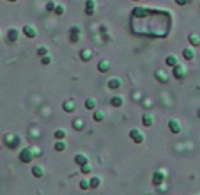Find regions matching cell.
Returning a JSON list of instances; mask_svg holds the SVG:
<instances>
[{"mask_svg":"<svg viewBox=\"0 0 200 195\" xmlns=\"http://www.w3.org/2000/svg\"><path fill=\"white\" fill-rule=\"evenodd\" d=\"M34 149H30V147H25L23 151L20 153V160L23 161V163H30L32 160H34Z\"/></svg>","mask_w":200,"mask_h":195,"instance_id":"6da1fadb","label":"cell"},{"mask_svg":"<svg viewBox=\"0 0 200 195\" xmlns=\"http://www.w3.org/2000/svg\"><path fill=\"white\" fill-rule=\"evenodd\" d=\"M18 144H20V136L18 135H5V146L9 149H14Z\"/></svg>","mask_w":200,"mask_h":195,"instance_id":"7a4b0ae2","label":"cell"},{"mask_svg":"<svg viewBox=\"0 0 200 195\" xmlns=\"http://www.w3.org/2000/svg\"><path fill=\"white\" fill-rule=\"evenodd\" d=\"M129 136H131V140H133L135 144H142V142H143V138H145L138 130H131V131H129Z\"/></svg>","mask_w":200,"mask_h":195,"instance_id":"3957f363","label":"cell"},{"mask_svg":"<svg viewBox=\"0 0 200 195\" xmlns=\"http://www.w3.org/2000/svg\"><path fill=\"white\" fill-rule=\"evenodd\" d=\"M165 181V170H158V172H154V176H152V184L154 186H158V184H161Z\"/></svg>","mask_w":200,"mask_h":195,"instance_id":"277c9868","label":"cell"},{"mask_svg":"<svg viewBox=\"0 0 200 195\" xmlns=\"http://www.w3.org/2000/svg\"><path fill=\"white\" fill-rule=\"evenodd\" d=\"M174 76L177 78V80H182V78L186 76V68H182V66L177 64V66L174 68Z\"/></svg>","mask_w":200,"mask_h":195,"instance_id":"5b68a950","label":"cell"},{"mask_svg":"<svg viewBox=\"0 0 200 195\" xmlns=\"http://www.w3.org/2000/svg\"><path fill=\"white\" fill-rule=\"evenodd\" d=\"M23 34H25L27 38H36V36H37V32H36V28H34L32 25H25V27H23Z\"/></svg>","mask_w":200,"mask_h":195,"instance_id":"8992f818","label":"cell"},{"mask_svg":"<svg viewBox=\"0 0 200 195\" xmlns=\"http://www.w3.org/2000/svg\"><path fill=\"white\" fill-rule=\"evenodd\" d=\"M98 69H99L101 73H106L108 69H110V60H106V58H103L98 62Z\"/></svg>","mask_w":200,"mask_h":195,"instance_id":"52a82bcc","label":"cell"},{"mask_svg":"<svg viewBox=\"0 0 200 195\" xmlns=\"http://www.w3.org/2000/svg\"><path fill=\"white\" fill-rule=\"evenodd\" d=\"M142 122H143V126L151 128V126H152V114H151V112H145V114L142 116Z\"/></svg>","mask_w":200,"mask_h":195,"instance_id":"ba28073f","label":"cell"},{"mask_svg":"<svg viewBox=\"0 0 200 195\" xmlns=\"http://www.w3.org/2000/svg\"><path fill=\"white\" fill-rule=\"evenodd\" d=\"M168 126H170V131H172V133H181V122L179 121L172 119V121L168 122Z\"/></svg>","mask_w":200,"mask_h":195,"instance_id":"9c48e42d","label":"cell"},{"mask_svg":"<svg viewBox=\"0 0 200 195\" xmlns=\"http://www.w3.org/2000/svg\"><path fill=\"white\" fill-rule=\"evenodd\" d=\"M75 163H76V165H87V163H89V158H87V156L85 154H76L75 156Z\"/></svg>","mask_w":200,"mask_h":195,"instance_id":"30bf717a","label":"cell"},{"mask_svg":"<svg viewBox=\"0 0 200 195\" xmlns=\"http://www.w3.org/2000/svg\"><path fill=\"white\" fill-rule=\"evenodd\" d=\"M62 108H64L66 112H73V110H75V101H73V99H66V101L62 103Z\"/></svg>","mask_w":200,"mask_h":195,"instance_id":"8fae6325","label":"cell"},{"mask_svg":"<svg viewBox=\"0 0 200 195\" xmlns=\"http://www.w3.org/2000/svg\"><path fill=\"white\" fill-rule=\"evenodd\" d=\"M108 87H110V89H119L120 80L119 78H110V80H108Z\"/></svg>","mask_w":200,"mask_h":195,"instance_id":"7c38bea8","label":"cell"},{"mask_svg":"<svg viewBox=\"0 0 200 195\" xmlns=\"http://www.w3.org/2000/svg\"><path fill=\"white\" fill-rule=\"evenodd\" d=\"M32 174L36 176V177H43L44 170H43V167H41V165H34V167H32Z\"/></svg>","mask_w":200,"mask_h":195,"instance_id":"4fadbf2b","label":"cell"},{"mask_svg":"<svg viewBox=\"0 0 200 195\" xmlns=\"http://www.w3.org/2000/svg\"><path fill=\"white\" fill-rule=\"evenodd\" d=\"M122 103H124L122 96H113V98H112V105H113V106H117V108H119V106H122Z\"/></svg>","mask_w":200,"mask_h":195,"instance_id":"5bb4252c","label":"cell"},{"mask_svg":"<svg viewBox=\"0 0 200 195\" xmlns=\"http://www.w3.org/2000/svg\"><path fill=\"white\" fill-rule=\"evenodd\" d=\"M190 43H191V44H193V46H199L200 44V38L199 36H197V34H190Z\"/></svg>","mask_w":200,"mask_h":195,"instance_id":"9a60e30c","label":"cell"},{"mask_svg":"<svg viewBox=\"0 0 200 195\" xmlns=\"http://www.w3.org/2000/svg\"><path fill=\"white\" fill-rule=\"evenodd\" d=\"M85 108H89V110H94V108H96V99L89 98V99L85 101Z\"/></svg>","mask_w":200,"mask_h":195,"instance_id":"2e32d148","label":"cell"},{"mask_svg":"<svg viewBox=\"0 0 200 195\" xmlns=\"http://www.w3.org/2000/svg\"><path fill=\"white\" fill-rule=\"evenodd\" d=\"M165 62H166V66H172V68H175V66H177V58L174 57V55L166 57V60H165Z\"/></svg>","mask_w":200,"mask_h":195,"instance_id":"e0dca14e","label":"cell"},{"mask_svg":"<svg viewBox=\"0 0 200 195\" xmlns=\"http://www.w3.org/2000/svg\"><path fill=\"white\" fill-rule=\"evenodd\" d=\"M89 183H90V188H99L101 179H99V177H92V179H90Z\"/></svg>","mask_w":200,"mask_h":195,"instance_id":"ac0fdd59","label":"cell"},{"mask_svg":"<svg viewBox=\"0 0 200 195\" xmlns=\"http://www.w3.org/2000/svg\"><path fill=\"white\" fill-rule=\"evenodd\" d=\"M87 14H94V0H87Z\"/></svg>","mask_w":200,"mask_h":195,"instance_id":"d6986e66","label":"cell"},{"mask_svg":"<svg viewBox=\"0 0 200 195\" xmlns=\"http://www.w3.org/2000/svg\"><path fill=\"white\" fill-rule=\"evenodd\" d=\"M66 149V142L64 140H57L55 142V151H64Z\"/></svg>","mask_w":200,"mask_h":195,"instance_id":"ffe728a7","label":"cell"},{"mask_svg":"<svg viewBox=\"0 0 200 195\" xmlns=\"http://www.w3.org/2000/svg\"><path fill=\"white\" fill-rule=\"evenodd\" d=\"M182 55H184L186 60H193V52H191V50H188V48H186V50H182Z\"/></svg>","mask_w":200,"mask_h":195,"instance_id":"44dd1931","label":"cell"},{"mask_svg":"<svg viewBox=\"0 0 200 195\" xmlns=\"http://www.w3.org/2000/svg\"><path fill=\"white\" fill-rule=\"evenodd\" d=\"M78 34H80V30H78V27H75V28H73V34H71V41H73V43L78 41Z\"/></svg>","mask_w":200,"mask_h":195,"instance_id":"7402d4cb","label":"cell"},{"mask_svg":"<svg viewBox=\"0 0 200 195\" xmlns=\"http://www.w3.org/2000/svg\"><path fill=\"white\" fill-rule=\"evenodd\" d=\"M7 36H9V41H16V39H18V32H16L14 28H11Z\"/></svg>","mask_w":200,"mask_h":195,"instance_id":"603a6c76","label":"cell"},{"mask_svg":"<svg viewBox=\"0 0 200 195\" xmlns=\"http://www.w3.org/2000/svg\"><path fill=\"white\" fill-rule=\"evenodd\" d=\"M156 78L160 80L161 83H166V75H165L163 71H158V73H156Z\"/></svg>","mask_w":200,"mask_h":195,"instance_id":"cb8c5ba5","label":"cell"},{"mask_svg":"<svg viewBox=\"0 0 200 195\" xmlns=\"http://www.w3.org/2000/svg\"><path fill=\"white\" fill-rule=\"evenodd\" d=\"M55 138H57V140H64V138H66V131H64V130H57V131H55Z\"/></svg>","mask_w":200,"mask_h":195,"instance_id":"d4e9b609","label":"cell"},{"mask_svg":"<svg viewBox=\"0 0 200 195\" xmlns=\"http://www.w3.org/2000/svg\"><path fill=\"white\" fill-rule=\"evenodd\" d=\"M81 60H90V50H81Z\"/></svg>","mask_w":200,"mask_h":195,"instance_id":"484cf974","label":"cell"},{"mask_svg":"<svg viewBox=\"0 0 200 195\" xmlns=\"http://www.w3.org/2000/svg\"><path fill=\"white\" fill-rule=\"evenodd\" d=\"M73 128H75V130H81V128H83V121H81V119H75Z\"/></svg>","mask_w":200,"mask_h":195,"instance_id":"4316f807","label":"cell"},{"mask_svg":"<svg viewBox=\"0 0 200 195\" xmlns=\"http://www.w3.org/2000/svg\"><path fill=\"white\" fill-rule=\"evenodd\" d=\"M94 121H96V122H101V121H103V119H104V116H103V112H94Z\"/></svg>","mask_w":200,"mask_h":195,"instance_id":"83f0119b","label":"cell"},{"mask_svg":"<svg viewBox=\"0 0 200 195\" xmlns=\"http://www.w3.org/2000/svg\"><path fill=\"white\" fill-rule=\"evenodd\" d=\"M80 188H81V190H89V188H90V183L83 179V181H80Z\"/></svg>","mask_w":200,"mask_h":195,"instance_id":"f1b7e54d","label":"cell"},{"mask_svg":"<svg viewBox=\"0 0 200 195\" xmlns=\"http://www.w3.org/2000/svg\"><path fill=\"white\" fill-rule=\"evenodd\" d=\"M80 170H81V172H83V174H89V172H90L92 169H90V165L87 163V165H81V167H80Z\"/></svg>","mask_w":200,"mask_h":195,"instance_id":"f546056e","label":"cell"},{"mask_svg":"<svg viewBox=\"0 0 200 195\" xmlns=\"http://www.w3.org/2000/svg\"><path fill=\"white\" fill-rule=\"evenodd\" d=\"M37 53H39L41 57H44V55H48V50H46L44 46H39V48H37Z\"/></svg>","mask_w":200,"mask_h":195,"instance_id":"4dcf8cb0","label":"cell"},{"mask_svg":"<svg viewBox=\"0 0 200 195\" xmlns=\"http://www.w3.org/2000/svg\"><path fill=\"white\" fill-rule=\"evenodd\" d=\"M41 62H43V64H50V62H51V57H50V55H44V57H41Z\"/></svg>","mask_w":200,"mask_h":195,"instance_id":"1f68e13d","label":"cell"},{"mask_svg":"<svg viewBox=\"0 0 200 195\" xmlns=\"http://www.w3.org/2000/svg\"><path fill=\"white\" fill-rule=\"evenodd\" d=\"M55 13H57V14H64V5H57V7H55Z\"/></svg>","mask_w":200,"mask_h":195,"instance_id":"d6a6232c","label":"cell"},{"mask_svg":"<svg viewBox=\"0 0 200 195\" xmlns=\"http://www.w3.org/2000/svg\"><path fill=\"white\" fill-rule=\"evenodd\" d=\"M188 0H175V4H179V5H182V4H186Z\"/></svg>","mask_w":200,"mask_h":195,"instance_id":"836d02e7","label":"cell"},{"mask_svg":"<svg viewBox=\"0 0 200 195\" xmlns=\"http://www.w3.org/2000/svg\"><path fill=\"white\" fill-rule=\"evenodd\" d=\"M7 2H16V0H7Z\"/></svg>","mask_w":200,"mask_h":195,"instance_id":"e575fe53","label":"cell"}]
</instances>
